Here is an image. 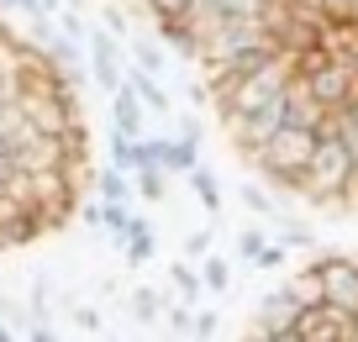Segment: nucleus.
Masks as SVG:
<instances>
[{
    "mask_svg": "<svg viewBox=\"0 0 358 342\" xmlns=\"http://www.w3.org/2000/svg\"><path fill=\"white\" fill-rule=\"evenodd\" d=\"M295 79V64H290V53H274L268 64H258L253 74H243L227 95H216L211 106H216V116L222 122H232V116H253V111H264L268 100H280L285 95V85Z\"/></svg>",
    "mask_w": 358,
    "mask_h": 342,
    "instance_id": "nucleus-1",
    "label": "nucleus"
},
{
    "mask_svg": "<svg viewBox=\"0 0 358 342\" xmlns=\"http://www.w3.org/2000/svg\"><path fill=\"white\" fill-rule=\"evenodd\" d=\"M311 148H316V132H301V127H280V132L268 137L248 164L268 179L274 190H301L306 179V164H311Z\"/></svg>",
    "mask_w": 358,
    "mask_h": 342,
    "instance_id": "nucleus-2",
    "label": "nucleus"
},
{
    "mask_svg": "<svg viewBox=\"0 0 358 342\" xmlns=\"http://www.w3.org/2000/svg\"><path fill=\"white\" fill-rule=\"evenodd\" d=\"M348 179H353V164H348L343 143H337V137H316L306 179H301V195L311 200V206H343Z\"/></svg>",
    "mask_w": 358,
    "mask_h": 342,
    "instance_id": "nucleus-3",
    "label": "nucleus"
},
{
    "mask_svg": "<svg viewBox=\"0 0 358 342\" xmlns=\"http://www.w3.org/2000/svg\"><path fill=\"white\" fill-rule=\"evenodd\" d=\"M301 79H306L311 100L327 111V116L348 111V100L358 95V64H353V58H332V53H327V64H316L311 74H301Z\"/></svg>",
    "mask_w": 358,
    "mask_h": 342,
    "instance_id": "nucleus-4",
    "label": "nucleus"
},
{
    "mask_svg": "<svg viewBox=\"0 0 358 342\" xmlns=\"http://www.w3.org/2000/svg\"><path fill=\"white\" fill-rule=\"evenodd\" d=\"M316 279H322V300L337 311V316L353 321L358 316V264L348 253H316Z\"/></svg>",
    "mask_w": 358,
    "mask_h": 342,
    "instance_id": "nucleus-5",
    "label": "nucleus"
},
{
    "mask_svg": "<svg viewBox=\"0 0 358 342\" xmlns=\"http://www.w3.org/2000/svg\"><path fill=\"white\" fill-rule=\"evenodd\" d=\"M295 321H301V306H290L285 290H264L248 332H258V337H280V332H295Z\"/></svg>",
    "mask_w": 358,
    "mask_h": 342,
    "instance_id": "nucleus-6",
    "label": "nucleus"
},
{
    "mask_svg": "<svg viewBox=\"0 0 358 342\" xmlns=\"http://www.w3.org/2000/svg\"><path fill=\"white\" fill-rule=\"evenodd\" d=\"M285 127H301V132H322V122H327V111L311 100V90H306V79L295 74L290 85H285Z\"/></svg>",
    "mask_w": 358,
    "mask_h": 342,
    "instance_id": "nucleus-7",
    "label": "nucleus"
},
{
    "mask_svg": "<svg viewBox=\"0 0 358 342\" xmlns=\"http://www.w3.org/2000/svg\"><path fill=\"white\" fill-rule=\"evenodd\" d=\"M122 90L143 106V116H174V95H169L164 79H148V74H137V69H127V74H122Z\"/></svg>",
    "mask_w": 358,
    "mask_h": 342,
    "instance_id": "nucleus-8",
    "label": "nucleus"
},
{
    "mask_svg": "<svg viewBox=\"0 0 358 342\" xmlns=\"http://www.w3.org/2000/svg\"><path fill=\"white\" fill-rule=\"evenodd\" d=\"M295 337H301V342H348V316H337L332 306L301 311V321H295Z\"/></svg>",
    "mask_w": 358,
    "mask_h": 342,
    "instance_id": "nucleus-9",
    "label": "nucleus"
},
{
    "mask_svg": "<svg viewBox=\"0 0 358 342\" xmlns=\"http://www.w3.org/2000/svg\"><path fill=\"white\" fill-rule=\"evenodd\" d=\"M127 53H132V69H137V74H148V79H164V74H169V48L158 43V37L132 32V37H127Z\"/></svg>",
    "mask_w": 358,
    "mask_h": 342,
    "instance_id": "nucleus-10",
    "label": "nucleus"
},
{
    "mask_svg": "<svg viewBox=\"0 0 358 342\" xmlns=\"http://www.w3.org/2000/svg\"><path fill=\"white\" fill-rule=\"evenodd\" d=\"M280 290H285V300H290V306H301V311L327 306V300H322V279H316L311 264H306V269H290V274L280 279Z\"/></svg>",
    "mask_w": 358,
    "mask_h": 342,
    "instance_id": "nucleus-11",
    "label": "nucleus"
},
{
    "mask_svg": "<svg viewBox=\"0 0 358 342\" xmlns=\"http://www.w3.org/2000/svg\"><path fill=\"white\" fill-rule=\"evenodd\" d=\"M111 132H122V137H148V116H143V106H137L127 90H116L111 95Z\"/></svg>",
    "mask_w": 358,
    "mask_h": 342,
    "instance_id": "nucleus-12",
    "label": "nucleus"
},
{
    "mask_svg": "<svg viewBox=\"0 0 358 342\" xmlns=\"http://www.w3.org/2000/svg\"><path fill=\"white\" fill-rule=\"evenodd\" d=\"M195 164H201V148H195V143H174V137H164V148H158V169H164V174H190Z\"/></svg>",
    "mask_w": 358,
    "mask_h": 342,
    "instance_id": "nucleus-13",
    "label": "nucleus"
},
{
    "mask_svg": "<svg viewBox=\"0 0 358 342\" xmlns=\"http://www.w3.org/2000/svg\"><path fill=\"white\" fill-rule=\"evenodd\" d=\"M95 200H101V206H127V200H132V174L101 169V174H95Z\"/></svg>",
    "mask_w": 358,
    "mask_h": 342,
    "instance_id": "nucleus-14",
    "label": "nucleus"
},
{
    "mask_svg": "<svg viewBox=\"0 0 358 342\" xmlns=\"http://www.w3.org/2000/svg\"><path fill=\"white\" fill-rule=\"evenodd\" d=\"M195 274H201L206 295H232V264H227L222 253H206L201 264H195Z\"/></svg>",
    "mask_w": 358,
    "mask_h": 342,
    "instance_id": "nucleus-15",
    "label": "nucleus"
},
{
    "mask_svg": "<svg viewBox=\"0 0 358 342\" xmlns=\"http://www.w3.org/2000/svg\"><path fill=\"white\" fill-rule=\"evenodd\" d=\"M169 285L179 290V306H190V311H195V300L206 295V285H201V274H195V264H185V258H174V264H169Z\"/></svg>",
    "mask_w": 358,
    "mask_h": 342,
    "instance_id": "nucleus-16",
    "label": "nucleus"
},
{
    "mask_svg": "<svg viewBox=\"0 0 358 342\" xmlns=\"http://www.w3.org/2000/svg\"><path fill=\"white\" fill-rule=\"evenodd\" d=\"M185 185H190V195L201 200V206L211 211V216H216V211H222V190H216V174H211V169H206V164H195L190 174H185Z\"/></svg>",
    "mask_w": 358,
    "mask_h": 342,
    "instance_id": "nucleus-17",
    "label": "nucleus"
},
{
    "mask_svg": "<svg viewBox=\"0 0 358 342\" xmlns=\"http://www.w3.org/2000/svg\"><path fill=\"white\" fill-rule=\"evenodd\" d=\"M127 306H132V321H137V327H148V332H153V321L164 316V300H158V290H148V285H137Z\"/></svg>",
    "mask_w": 358,
    "mask_h": 342,
    "instance_id": "nucleus-18",
    "label": "nucleus"
},
{
    "mask_svg": "<svg viewBox=\"0 0 358 342\" xmlns=\"http://www.w3.org/2000/svg\"><path fill=\"white\" fill-rule=\"evenodd\" d=\"M101 32H106V37H116V43L127 48V37H132V16H127L122 0H106V6H101Z\"/></svg>",
    "mask_w": 358,
    "mask_h": 342,
    "instance_id": "nucleus-19",
    "label": "nucleus"
},
{
    "mask_svg": "<svg viewBox=\"0 0 358 342\" xmlns=\"http://www.w3.org/2000/svg\"><path fill=\"white\" fill-rule=\"evenodd\" d=\"M132 200H127V206H101V232H111L116 243H127V237H132Z\"/></svg>",
    "mask_w": 358,
    "mask_h": 342,
    "instance_id": "nucleus-20",
    "label": "nucleus"
},
{
    "mask_svg": "<svg viewBox=\"0 0 358 342\" xmlns=\"http://www.w3.org/2000/svg\"><path fill=\"white\" fill-rule=\"evenodd\" d=\"M164 190H169V174H164V169H137V174H132V195H137V200H153V206H158V200H164Z\"/></svg>",
    "mask_w": 358,
    "mask_h": 342,
    "instance_id": "nucleus-21",
    "label": "nucleus"
},
{
    "mask_svg": "<svg viewBox=\"0 0 358 342\" xmlns=\"http://www.w3.org/2000/svg\"><path fill=\"white\" fill-rule=\"evenodd\" d=\"M153 248H158V237H153V227H148V232H132V237H127V243H122V253H127V264H148V258H153Z\"/></svg>",
    "mask_w": 358,
    "mask_h": 342,
    "instance_id": "nucleus-22",
    "label": "nucleus"
},
{
    "mask_svg": "<svg viewBox=\"0 0 358 342\" xmlns=\"http://www.w3.org/2000/svg\"><path fill=\"white\" fill-rule=\"evenodd\" d=\"M274 232H280V248H316V232L306 221H280Z\"/></svg>",
    "mask_w": 358,
    "mask_h": 342,
    "instance_id": "nucleus-23",
    "label": "nucleus"
},
{
    "mask_svg": "<svg viewBox=\"0 0 358 342\" xmlns=\"http://www.w3.org/2000/svg\"><path fill=\"white\" fill-rule=\"evenodd\" d=\"M237 195H243V206L248 211H258V216H274V195H268V190H258V185H237Z\"/></svg>",
    "mask_w": 358,
    "mask_h": 342,
    "instance_id": "nucleus-24",
    "label": "nucleus"
},
{
    "mask_svg": "<svg viewBox=\"0 0 358 342\" xmlns=\"http://www.w3.org/2000/svg\"><path fill=\"white\" fill-rule=\"evenodd\" d=\"M206 253H211V232H190V237H179V258H185V264H201Z\"/></svg>",
    "mask_w": 358,
    "mask_h": 342,
    "instance_id": "nucleus-25",
    "label": "nucleus"
},
{
    "mask_svg": "<svg viewBox=\"0 0 358 342\" xmlns=\"http://www.w3.org/2000/svg\"><path fill=\"white\" fill-rule=\"evenodd\" d=\"M148 11H153V27H158V22H185L190 0H148Z\"/></svg>",
    "mask_w": 358,
    "mask_h": 342,
    "instance_id": "nucleus-26",
    "label": "nucleus"
},
{
    "mask_svg": "<svg viewBox=\"0 0 358 342\" xmlns=\"http://www.w3.org/2000/svg\"><path fill=\"white\" fill-rule=\"evenodd\" d=\"M268 248V237L258 232V227H243V232H237V253L248 258V264H258V253H264Z\"/></svg>",
    "mask_w": 358,
    "mask_h": 342,
    "instance_id": "nucleus-27",
    "label": "nucleus"
},
{
    "mask_svg": "<svg viewBox=\"0 0 358 342\" xmlns=\"http://www.w3.org/2000/svg\"><path fill=\"white\" fill-rule=\"evenodd\" d=\"M253 269H264V274H280V269H290V248L268 243L264 253H258V264H253Z\"/></svg>",
    "mask_w": 358,
    "mask_h": 342,
    "instance_id": "nucleus-28",
    "label": "nucleus"
},
{
    "mask_svg": "<svg viewBox=\"0 0 358 342\" xmlns=\"http://www.w3.org/2000/svg\"><path fill=\"white\" fill-rule=\"evenodd\" d=\"M222 332V316L216 311H195V327H190V342H211Z\"/></svg>",
    "mask_w": 358,
    "mask_h": 342,
    "instance_id": "nucleus-29",
    "label": "nucleus"
},
{
    "mask_svg": "<svg viewBox=\"0 0 358 342\" xmlns=\"http://www.w3.org/2000/svg\"><path fill=\"white\" fill-rule=\"evenodd\" d=\"M74 327H79V332H101V327H106L101 306H74Z\"/></svg>",
    "mask_w": 358,
    "mask_h": 342,
    "instance_id": "nucleus-30",
    "label": "nucleus"
},
{
    "mask_svg": "<svg viewBox=\"0 0 358 342\" xmlns=\"http://www.w3.org/2000/svg\"><path fill=\"white\" fill-rule=\"evenodd\" d=\"M169 327H174L179 337L190 342V327H195V311H190V306H169Z\"/></svg>",
    "mask_w": 358,
    "mask_h": 342,
    "instance_id": "nucleus-31",
    "label": "nucleus"
},
{
    "mask_svg": "<svg viewBox=\"0 0 358 342\" xmlns=\"http://www.w3.org/2000/svg\"><path fill=\"white\" fill-rule=\"evenodd\" d=\"M174 143H195L201 148V122H195V116H179V137Z\"/></svg>",
    "mask_w": 358,
    "mask_h": 342,
    "instance_id": "nucleus-32",
    "label": "nucleus"
},
{
    "mask_svg": "<svg viewBox=\"0 0 358 342\" xmlns=\"http://www.w3.org/2000/svg\"><path fill=\"white\" fill-rule=\"evenodd\" d=\"M79 211V221H85V227H95V232H101V200H85V206H74Z\"/></svg>",
    "mask_w": 358,
    "mask_h": 342,
    "instance_id": "nucleus-33",
    "label": "nucleus"
},
{
    "mask_svg": "<svg viewBox=\"0 0 358 342\" xmlns=\"http://www.w3.org/2000/svg\"><path fill=\"white\" fill-rule=\"evenodd\" d=\"M6 321H22V300H11V295H0V327Z\"/></svg>",
    "mask_w": 358,
    "mask_h": 342,
    "instance_id": "nucleus-34",
    "label": "nucleus"
},
{
    "mask_svg": "<svg viewBox=\"0 0 358 342\" xmlns=\"http://www.w3.org/2000/svg\"><path fill=\"white\" fill-rule=\"evenodd\" d=\"M27 342H58V332L43 327V321H32V327H27Z\"/></svg>",
    "mask_w": 358,
    "mask_h": 342,
    "instance_id": "nucleus-35",
    "label": "nucleus"
},
{
    "mask_svg": "<svg viewBox=\"0 0 358 342\" xmlns=\"http://www.w3.org/2000/svg\"><path fill=\"white\" fill-rule=\"evenodd\" d=\"M348 342H358V316H353V321H348Z\"/></svg>",
    "mask_w": 358,
    "mask_h": 342,
    "instance_id": "nucleus-36",
    "label": "nucleus"
},
{
    "mask_svg": "<svg viewBox=\"0 0 358 342\" xmlns=\"http://www.w3.org/2000/svg\"><path fill=\"white\" fill-rule=\"evenodd\" d=\"M348 22H358V0H348Z\"/></svg>",
    "mask_w": 358,
    "mask_h": 342,
    "instance_id": "nucleus-37",
    "label": "nucleus"
},
{
    "mask_svg": "<svg viewBox=\"0 0 358 342\" xmlns=\"http://www.w3.org/2000/svg\"><path fill=\"white\" fill-rule=\"evenodd\" d=\"M0 342H16V332H11V327H0Z\"/></svg>",
    "mask_w": 358,
    "mask_h": 342,
    "instance_id": "nucleus-38",
    "label": "nucleus"
},
{
    "mask_svg": "<svg viewBox=\"0 0 358 342\" xmlns=\"http://www.w3.org/2000/svg\"><path fill=\"white\" fill-rule=\"evenodd\" d=\"M243 342H268V337H258V332H248V337H243Z\"/></svg>",
    "mask_w": 358,
    "mask_h": 342,
    "instance_id": "nucleus-39",
    "label": "nucleus"
},
{
    "mask_svg": "<svg viewBox=\"0 0 358 342\" xmlns=\"http://www.w3.org/2000/svg\"><path fill=\"white\" fill-rule=\"evenodd\" d=\"M6 153H11V148H6V137H0V158H6Z\"/></svg>",
    "mask_w": 358,
    "mask_h": 342,
    "instance_id": "nucleus-40",
    "label": "nucleus"
},
{
    "mask_svg": "<svg viewBox=\"0 0 358 342\" xmlns=\"http://www.w3.org/2000/svg\"><path fill=\"white\" fill-rule=\"evenodd\" d=\"M106 342H116V337H106Z\"/></svg>",
    "mask_w": 358,
    "mask_h": 342,
    "instance_id": "nucleus-41",
    "label": "nucleus"
}]
</instances>
